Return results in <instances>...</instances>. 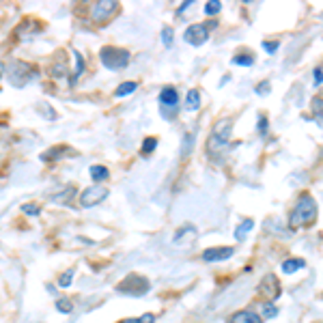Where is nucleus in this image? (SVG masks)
I'll return each mask as SVG.
<instances>
[{
    "instance_id": "1",
    "label": "nucleus",
    "mask_w": 323,
    "mask_h": 323,
    "mask_svg": "<svg viewBox=\"0 0 323 323\" xmlns=\"http://www.w3.org/2000/svg\"><path fill=\"white\" fill-rule=\"evenodd\" d=\"M317 220V203L310 194H302L299 201L295 205L293 213L289 218V226L291 228H299V226H310Z\"/></svg>"
},
{
    "instance_id": "2",
    "label": "nucleus",
    "mask_w": 323,
    "mask_h": 323,
    "mask_svg": "<svg viewBox=\"0 0 323 323\" xmlns=\"http://www.w3.org/2000/svg\"><path fill=\"white\" fill-rule=\"evenodd\" d=\"M130 58L132 56H130L127 50L114 48V46H106V48H101V52H99L101 65L108 67V69H123V67H127L130 65Z\"/></svg>"
},
{
    "instance_id": "3",
    "label": "nucleus",
    "mask_w": 323,
    "mask_h": 323,
    "mask_svg": "<svg viewBox=\"0 0 323 323\" xmlns=\"http://www.w3.org/2000/svg\"><path fill=\"white\" fill-rule=\"evenodd\" d=\"M151 289L149 280L144 276H138V274H130L125 280H121V283L117 285V291L119 293H125V295H132V297H140L144 295L147 291Z\"/></svg>"
},
{
    "instance_id": "4",
    "label": "nucleus",
    "mask_w": 323,
    "mask_h": 323,
    "mask_svg": "<svg viewBox=\"0 0 323 323\" xmlns=\"http://www.w3.org/2000/svg\"><path fill=\"white\" fill-rule=\"evenodd\" d=\"M231 132H233V123L231 121H218L216 127L209 136V149H220V147H226L228 140H231Z\"/></svg>"
},
{
    "instance_id": "5",
    "label": "nucleus",
    "mask_w": 323,
    "mask_h": 323,
    "mask_svg": "<svg viewBox=\"0 0 323 323\" xmlns=\"http://www.w3.org/2000/svg\"><path fill=\"white\" fill-rule=\"evenodd\" d=\"M7 78L13 87H24L30 78H35V69L30 67L28 62H13V65L9 67Z\"/></svg>"
},
{
    "instance_id": "6",
    "label": "nucleus",
    "mask_w": 323,
    "mask_h": 323,
    "mask_svg": "<svg viewBox=\"0 0 323 323\" xmlns=\"http://www.w3.org/2000/svg\"><path fill=\"white\" fill-rule=\"evenodd\" d=\"M117 11H119V3H114V0H99V3L93 7L91 17L95 24H101V22H106V19H110Z\"/></svg>"
},
{
    "instance_id": "7",
    "label": "nucleus",
    "mask_w": 323,
    "mask_h": 323,
    "mask_svg": "<svg viewBox=\"0 0 323 323\" xmlns=\"http://www.w3.org/2000/svg\"><path fill=\"white\" fill-rule=\"evenodd\" d=\"M108 199V190L103 185H93V187H87L84 192L80 194V205L82 207H95L99 203H103Z\"/></svg>"
},
{
    "instance_id": "8",
    "label": "nucleus",
    "mask_w": 323,
    "mask_h": 323,
    "mask_svg": "<svg viewBox=\"0 0 323 323\" xmlns=\"http://www.w3.org/2000/svg\"><path fill=\"white\" fill-rule=\"evenodd\" d=\"M183 39L187 41L190 46H203L207 39H209V26L207 24H192L185 28Z\"/></svg>"
},
{
    "instance_id": "9",
    "label": "nucleus",
    "mask_w": 323,
    "mask_h": 323,
    "mask_svg": "<svg viewBox=\"0 0 323 323\" xmlns=\"http://www.w3.org/2000/svg\"><path fill=\"white\" fill-rule=\"evenodd\" d=\"M235 254V248H228V246H222V248H207L203 250L201 259L205 263H220V261H226Z\"/></svg>"
},
{
    "instance_id": "10",
    "label": "nucleus",
    "mask_w": 323,
    "mask_h": 323,
    "mask_svg": "<svg viewBox=\"0 0 323 323\" xmlns=\"http://www.w3.org/2000/svg\"><path fill=\"white\" fill-rule=\"evenodd\" d=\"M259 289H261V293H263V295H267L272 302H274V299H278V297H280V293H283V289H280L278 278H276V276H272V274L263 278V283L259 285Z\"/></svg>"
},
{
    "instance_id": "11",
    "label": "nucleus",
    "mask_w": 323,
    "mask_h": 323,
    "mask_svg": "<svg viewBox=\"0 0 323 323\" xmlns=\"http://www.w3.org/2000/svg\"><path fill=\"white\" fill-rule=\"evenodd\" d=\"M160 103H162V108H177L179 106V93H177V89H170V87H166L162 93H160Z\"/></svg>"
},
{
    "instance_id": "12",
    "label": "nucleus",
    "mask_w": 323,
    "mask_h": 323,
    "mask_svg": "<svg viewBox=\"0 0 323 323\" xmlns=\"http://www.w3.org/2000/svg\"><path fill=\"white\" fill-rule=\"evenodd\" d=\"M194 237H196V228H194V226H190V224H185V226H181L179 231L175 233V244L185 246V244H190Z\"/></svg>"
},
{
    "instance_id": "13",
    "label": "nucleus",
    "mask_w": 323,
    "mask_h": 323,
    "mask_svg": "<svg viewBox=\"0 0 323 323\" xmlns=\"http://www.w3.org/2000/svg\"><path fill=\"white\" fill-rule=\"evenodd\" d=\"M231 323H263V319L252 310H239L231 317Z\"/></svg>"
},
{
    "instance_id": "14",
    "label": "nucleus",
    "mask_w": 323,
    "mask_h": 323,
    "mask_svg": "<svg viewBox=\"0 0 323 323\" xmlns=\"http://www.w3.org/2000/svg\"><path fill=\"white\" fill-rule=\"evenodd\" d=\"M199 108H201V93H199V89H192L185 97V110L196 112Z\"/></svg>"
},
{
    "instance_id": "15",
    "label": "nucleus",
    "mask_w": 323,
    "mask_h": 323,
    "mask_svg": "<svg viewBox=\"0 0 323 323\" xmlns=\"http://www.w3.org/2000/svg\"><path fill=\"white\" fill-rule=\"evenodd\" d=\"M74 58H76V71H74V74H71V78H69V84H71V87H74L76 82H78V78L84 74V58H82V54H80V52H74Z\"/></svg>"
},
{
    "instance_id": "16",
    "label": "nucleus",
    "mask_w": 323,
    "mask_h": 323,
    "mask_svg": "<svg viewBox=\"0 0 323 323\" xmlns=\"http://www.w3.org/2000/svg\"><path fill=\"white\" fill-rule=\"evenodd\" d=\"M302 267H306L304 259H287V261L283 263V272L285 274H293V272H297V269H302Z\"/></svg>"
},
{
    "instance_id": "17",
    "label": "nucleus",
    "mask_w": 323,
    "mask_h": 323,
    "mask_svg": "<svg viewBox=\"0 0 323 323\" xmlns=\"http://www.w3.org/2000/svg\"><path fill=\"white\" fill-rule=\"evenodd\" d=\"M252 226H254V222L250 220V218H248V220H244L242 224H239V226L235 228V239H237V242H244L246 235H248L250 231H252Z\"/></svg>"
},
{
    "instance_id": "18",
    "label": "nucleus",
    "mask_w": 323,
    "mask_h": 323,
    "mask_svg": "<svg viewBox=\"0 0 323 323\" xmlns=\"http://www.w3.org/2000/svg\"><path fill=\"white\" fill-rule=\"evenodd\" d=\"M89 175H91L95 181H103V179H108V175H110V173H108L106 166H101V164H93L91 168H89Z\"/></svg>"
},
{
    "instance_id": "19",
    "label": "nucleus",
    "mask_w": 323,
    "mask_h": 323,
    "mask_svg": "<svg viewBox=\"0 0 323 323\" xmlns=\"http://www.w3.org/2000/svg\"><path fill=\"white\" fill-rule=\"evenodd\" d=\"M233 65H242V67H252L254 65V56L246 52V54H237L233 56Z\"/></svg>"
},
{
    "instance_id": "20",
    "label": "nucleus",
    "mask_w": 323,
    "mask_h": 323,
    "mask_svg": "<svg viewBox=\"0 0 323 323\" xmlns=\"http://www.w3.org/2000/svg\"><path fill=\"white\" fill-rule=\"evenodd\" d=\"M136 89H138L136 82H123V84L114 91V95H117V97H125V95H132Z\"/></svg>"
},
{
    "instance_id": "21",
    "label": "nucleus",
    "mask_w": 323,
    "mask_h": 323,
    "mask_svg": "<svg viewBox=\"0 0 323 323\" xmlns=\"http://www.w3.org/2000/svg\"><path fill=\"white\" fill-rule=\"evenodd\" d=\"M155 147H158V138L155 136H149V138H144V142H142V153L144 155H149V153H153L155 151Z\"/></svg>"
},
{
    "instance_id": "22",
    "label": "nucleus",
    "mask_w": 323,
    "mask_h": 323,
    "mask_svg": "<svg viewBox=\"0 0 323 323\" xmlns=\"http://www.w3.org/2000/svg\"><path fill=\"white\" fill-rule=\"evenodd\" d=\"M220 11H222L220 0H211V3H207V5H205V13H207V15H218Z\"/></svg>"
},
{
    "instance_id": "23",
    "label": "nucleus",
    "mask_w": 323,
    "mask_h": 323,
    "mask_svg": "<svg viewBox=\"0 0 323 323\" xmlns=\"http://www.w3.org/2000/svg\"><path fill=\"white\" fill-rule=\"evenodd\" d=\"M74 269H67V272L65 274H62L60 278H58V287H62V289H67L69 285H71V280H74Z\"/></svg>"
},
{
    "instance_id": "24",
    "label": "nucleus",
    "mask_w": 323,
    "mask_h": 323,
    "mask_svg": "<svg viewBox=\"0 0 323 323\" xmlns=\"http://www.w3.org/2000/svg\"><path fill=\"white\" fill-rule=\"evenodd\" d=\"M121 323H155V315H151V312H147V315L142 317H136V319H125Z\"/></svg>"
},
{
    "instance_id": "25",
    "label": "nucleus",
    "mask_w": 323,
    "mask_h": 323,
    "mask_svg": "<svg viewBox=\"0 0 323 323\" xmlns=\"http://www.w3.org/2000/svg\"><path fill=\"white\" fill-rule=\"evenodd\" d=\"M56 308L62 312V315H69V312L74 310V306H71V302H69V299H65V297H62V299H56Z\"/></svg>"
},
{
    "instance_id": "26",
    "label": "nucleus",
    "mask_w": 323,
    "mask_h": 323,
    "mask_svg": "<svg viewBox=\"0 0 323 323\" xmlns=\"http://www.w3.org/2000/svg\"><path fill=\"white\" fill-rule=\"evenodd\" d=\"M22 213H26V216H39L41 213V207L35 205V203H26V205H22Z\"/></svg>"
},
{
    "instance_id": "27",
    "label": "nucleus",
    "mask_w": 323,
    "mask_h": 323,
    "mask_svg": "<svg viewBox=\"0 0 323 323\" xmlns=\"http://www.w3.org/2000/svg\"><path fill=\"white\" fill-rule=\"evenodd\" d=\"M162 41H164L166 48L173 46V28H170V26H164V30H162Z\"/></svg>"
},
{
    "instance_id": "28",
    "label": "nucleus",
    "mask_w": 323,
    "mask_h": 323,
    "mask_svg": "<svg viewBox=\"0 0 323 323\" xmlns=\"http://www.w3.org/2000/svg\"><path fill=\"white\" fill-rule=\"evenodd\" d=\"M259 125H256V130H259V134H263V136H265V134H267V117H263V114H261V117H259V121H256Z\"/></svg>"
},
{
    "instance_id": "29",
    "label": "nucleus",
    "mask_w": 323,
    "mask_h": 323,
    "mask_svg": "<svg viewBox=\"0 0 323 323\" xmlns=\"http://www.w3.org/2000/svg\"><path fill=\"white\" fill-rule=\"evenodd\" d=\"M263 48L269 52V54H274V52L280 48V41H263Z\"/></svg>"
},
{
    "instance_id": "30",
    "label": "nucleus",
    "mask_w": 323,
    "mask_h": 323,
    "mask_svg": "<svg viewBox=\"0 0 323 323\" xmlns=\"http://www.w3.org/2000/svg\"><path fill=\"white\" fill-rule=\"evenodd\" d=\"M276 312H278V310H276V306L272 304V302H269V304H265V306H263V315H265V317H269V319H272V317H276Z\"/></svg>"
},
{
    "instance_id": "31",
    "label": "nucleus",
    "mask_w": 323,
    "mask_h": 323,
    "mask_svg": "<svg viewBox=\"0 0 323 323\" xmlns=\"http://www.w3.org/2000/svg\"><path fill=\"white\" fill-rule=\"evenodd\" d=\"M254 93H256V95H267V93H269V82H261V84H256Z\"/></svg>"
},
{
    "instance_id": "32",
    "label": "nucleus",
    "mask_w": 323,
    "mask_h": 323,
    "mask_svg": "<svg viewBox=\"0 0 323 323\" xmlns=\"http://www.w3.org/2000/svg\"><path fill=\"white\" fill-rule=\"evenodd\" d=\"M190 144H192V134H185V138H183V155L190 153Z\"/></svg>"
},
{
    "instance_id": "33",
    "label": "nucleus",
    "mask_w": 323,
    "mask_h": 323,
    "mask_svg": "<svg viewBox=\"0 0 323 323\" xmlns=\"http://www.w3.org/2000/svg\"><path fill=\"white\" fill-rule=\"evenodd\" d=\"M312 110H317V119L321 121V97L312 99Z\"/></svg>"
},
{
    "instance_id": "34",
    "label": "nucleus",
    "mask_w": 323,
    "mask_h": 323,
    "mask_svg": "<svg viewBox=\"0 0 323 323\" xmlns=\"http://www.w3.org/2000/svg\"><path fill=\"white\" fill-rule=\"evenodd\" d=\"M312 78H315V84L321 87V82H323V78H321V67H317L315 71H312Z\"/></svg>"
},
{
    "instance_id": "35",
    "label": "nucleus",
    "mask_w": 323,
    "mask_h": 323,
    "mask_svg": "<svg viewBox=\"0 0 323 323\" xmlns=\"http://www.w3.org/2000/svg\"><path fill=\"white\" fill-rule=\"evenodd\" d=\"M192 5H194V3H192V0H185V3H183V5L179 7V9H177V13H179V15H181V13L185 11V9H190Z\"/></svg>"
},
{
    "instance_id": "36",
    "label": "nucleus",
    "mask_w": 323,
    "mask_h": 323,
    "mask_svg": "<svg viewBox=\"0 0 323 323\" xmlns=\"http://www.w3.org/2000/svg\"><path fill=\"white\" fill-rule=\"evenodd\" d=\"M3 74H5V65L0 62V78H3Z\"/></svg>"
}]
</instances>
